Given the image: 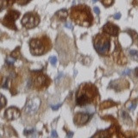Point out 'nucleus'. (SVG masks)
Here are the masks:
<instances>
[{
    "label": "nucleus",
    "mask_w": 138,
    "mask_h": 138,
    "mask_svg": "<svg viewBox=\"0 0 138 138\" xmlns=\"http://www.w3.org/2000/svg\"><path fill=\"white\" fill-rule=\"evenodd\" d=\"M97 96V90L93 85L85 84L81 85L76 94V104L85 106L90 104Z\"/></svg>",
    "instance_id": "obj_1"
},
{
    "label": "nucleus",
    "mask_w": 138,
    "mask_h": 138,
    "mask_svg": "<svg viewBox=\"0 0 138 138\" xmlns=\"http://www.w3.org/2000/svg\"><path fill=\"white\" fill-rule=\"evenodd\" d=\"M94 47L98 54H106L111 47L110 39L106 35H97L94 40Z\"/></svg>",
    "instance_id": "obj_2"
},
{
    "label": "nucleus",
    "mask_w": 138,
    "mask_h": 138,
    "mask_svg": "<svg viewBox=\"0 0 138 138\" xmlns=\"http://www.w3.org/2000/svg\"><path fill=\"white\" fill-rule=\"evenodd\" d=\"M30 52L34 55H41L46 52V46L41 39H31L29 42Z\"/></svg>",
    "instance_id": "obj_3"
},
{
    "label": "nucleus",
    "mask_w": 138,
    "mask_h": 138,
    "mask_svg": "<svg viewBox=\"0 0 138 138\" xmlns=\"http://www.w3.org/2000/svg\"><path fill=\"white\" fill-rule=\"evenodd\" d=\"M39 16L36 14L28 12L26 13L22 19V24L26 28H33L39 23Z\"/></svg>",
    "instance_id": "obj_4"
},
{
    "label": "nucleus",
    "mask_w": 138,
    "mask_h": 138,
    "mask_svg": "<svg viewBox=\"0 0 138 138\" xmlns=\"http://www.w3.org/2000/svg\"><path fill=\"white\" fill-rule=\"evenodd\" d=\"M40 104H41V99L39 97H33L29 99L25 106V112L28 115H33L39 109Z\"/></svg>",
    "instance_id": "obj_5"
},
{
    "label": "nucleus",
    "mask_w": 138,
    "mask_h": 138,
    "mask_svg": "<svg viewBox=\"0 0 138 138\" xmlns=\"http://www.w3.org/2000/svg\"><path fill=\"white\" fill-rule=\"evenodd\" d=\"M20 111L16 107H9L5 111V116L8 120H15L20 116Z\"/></svg>",
    "instance_id": "obj_6"
},
{
    "label": "nucleus",
    "mask_w": 138,
    "mask_h": 138,
    "mask_svg": "<svg viewBox=\"0 0 138 138\" xmlns=\"http://www.w3.org/2000/svg\"><path fill=\"white\" fill-rule=\"evenodd\" d=\"M90 120V115L87 113H78L74 116V123L77 125H84Z\"/></svg>",
    "instance_id": "obj_7"
},
{
    "label": "nucleus",
    "mask_w": 138,
    "mask_h": 138,
    "mask_svg": "<svg viewBox=\"0 0 138 138\" xmlns=\"http://www.w3.org/2000/svg\"><path fill=\"white\" fill-rule=\"evenodd\" d=\"M103 30H104V32L106 33V34L116 36V35H117V34H118L119 28H118L117 26H116L115 24H113V23H108L103 27Z\"/></svg>",
    "instance_id": "obj_8"
},
{
    "label": "nucleus",
    "mask_w": 138,
    "mask_h": 138,
    "mask_svg": "<svg viewBox=\"0 0 138 138\" xmlns=\"http://www.w3.org/2000/svg\"><path fill=\"white\" fill-rule=\"evenodd\" d=\"M19 16V12L16 11H11L7 14L5 16V19H7L8 22H14L16 19H17Z\"/></svg>",
    "instance_id": "obj_9"
},
{
    "label": "nucleus",
    "mask_w": 138,
    "mask_h": 138,
    "mask_svg": "<svg viewBox=\"0 0 138 138\" xmlns=\"http://www.w3.org/2000/svg\"><path fill=\"white\" fill-rule=\"evenodd\" d=\"M67 14H68V12L66 9H61V11H59L56 12V16H58L60 18L64 19L67 16Z\"/></svg>",
    "instance_id": "obj_10"
},
{
    "label": "nucleus",
    "mask_w": 138,
    "mask_h": 138,
    "mask_svg": "<svg viewBox=\"0 0 138 138\" xmlns=\"http://www.w3.org/2000/svg\"><path fill=\"white\" fill-rule=\"evenodd\" d=\"M35 82L38 85H42L43 83L46 82V78L43 75H38L36 77V80H35Z\"/></svg>",
    "instance_id": "obj_11"
},
{
    "label": "nucleus",
    "mask_w": 138,
    "mask_h": 138,
    "mask_svg": "<svg viewBox=\"0 0 138 138\" xmlns=\"http://www.w3.org/2000/svg\"><path fill=\"white\" fill-rule=\"evenodd\" d=\"M130 55L132 56L133 59H135V60H137L138 61V51L130 50Z\"/></svg>",
    "instance_id": "obj_12"
},
{
    "label": "nucleus",
    "mask_w": 138,
    "mask_h": 138,
    "mask_svg": "<svg viewBox=\"0 0 138 138\" xmlns=\"http://www.w3.org/2000/svg\"><path fill=\"white\" fill-rule=\"evenodd\" d=\"M15 61H16V59L12 58V57H11V56H9L8 58L6 59V63L8 64V65H14Z\"/></svg>",
    "instance_id": "obj_13"
},
{
    "label": "nucleus",
    "mask_w": 138,
    "mask_h": 138,
    "mask_svg": "<svg viewBox=\"0 0 138 138\" xmlns=\"http://www.w3.org/2000/svg\"><path fill=\"white\" fill-rule=\"evenodd\" d=\"M6 104V99L3 95H1L0 97V108H3V107Z\"/></svg>",
    "instance_id": "obj_14"
},
{
    "label": "nucleus",
    "mask_w": 138,
    "mask_h": 138,
    "mask_svg": "<svg viewBox=\"0 0 138 138\" xmlns=\"http://www.w3.org/2000/svg\"><path fill=\"white\" fill-rule=\"evenodd\" d=\"M49 61H50L51 65L54 66L56 65V63H57V58L55 56H52V57L49 58Z\"/></svg>",
    "instance_id": "obj_15"
},
{
    "label": "nucleus",
    "mask_w": 138,
    "mask_h": 138,
    "mask_svg": "<svg viewBox=\"0 0 138 138\" xmlns=\"http://www.w3.org/2000/svg\"><path fill=\"white\" fill-rule=\"evenodd\" d=\"M102 3H103L104 5L109 6V5H111V4H112L113 0H102Z\"/></svg>",
    "instance_id": "obj_16"
},
{
    "label": "nucleus",
    "mask_w": 138,
    "mask_h": 138,
    "mask_svg": "<svg viewBox=\"0 0 138 138\" xmlns=\"http://www.w3.org/2000/svg\"><path fill=\"white\" fill-rule=\"evenodd\" d=\"M35 130L33 129V130H24V135H29L30 134H34Z\"/></svg>",
    "instance_id": "obj_17"
},
{
    "label": "nucleus",
    "mask_w": 138,
    "mask_h": 138,
    "mask_svg": "<svg viewBox=\"0 0 138 138\" xmlns=\"http://www.w3.org/2000/svg\"><path fill=\"white\" fill-rule=\"evenodd\" d=\"M61 105H62V104L60 103V104H57V105H51V108L53 109L54 111H57V110H58V109L60 108V107H61Z\"/></svg>",
    "instance_id": "obj_18"
},
{
    "label": "nucleus",
    "mask_w": 138,
    "mask_h": 138,
    "mask_svg": "<svg viewBox=\"0 0 138 138\" xmlns=\"http://www.w3.org/2000/svg\"><path fill=\"white\" fill-rule=\"evenodd\" d=\"M65 26H66V28H70V29H73V24L71 23H66Z\"/></svg>",
    "instance_id": "obj_19"
},
{
    "label": "nucleus",
    "mask_w": 138,
    "mask_h": 138,
    "mask_svg": "<svg viewBox=\"0 0 138 138\" xmlns=\"http://www.w3.org/2000/svg\"><path fill=\"white\" fill-rule=\"evenodd\" d=\"M51 135H52V136H53V137H57V136H58V135H57V132H56V130H52Z\"/></svg>",
    "instance_id": "obj_20"
},
{
    "label": "nucleus",
    "mask_w": 138,
    "mask_h": 138,
    "mask_svg": "<svg viewBox=\"0 0 138 138\" xmlns=\"http://www.w3.org/2000/svg\"><path fill=\"white\" fill-rule=\"evenodd\" d=\"M94 11H95V13L97 14V15H98L99 13H100V9H99L98 7H94Z\"/></svg>",
    "instance_id": "obj_21"
},
{
    "label": "nucleus",
    "mask_w": 138,
    "mask_h": 138,
    "mask_svg": "<svg viewBox=\"0 0 138 138\" xmlns=\"http://www.w3.org/2000/svg\"><path fill=\"white\" fill-rule=\"evenodd\" d=\"M135 105H136L135 104H130V106L129 107V109H130V110H131V111H134L135 109Z\"/></svg>",
    "instance_id": "obj_22"
},
{
    "label": "nucleus",
    "mask_w": 138,
    "mask_h": 138,
    "mask_svg": "<svg viewBox=\"0 0 138 138\" xmlns=\"http://www.w3.org/2000/svg\"><path fill=\"white\" fill-rule=\"evenodd\" d=\"M120 17H121V14L120 13H116V14L114 15V18H115V19H120Z\"/></svg>",
    "instance_id": "obj_23"
},
{
    "label": "nucleus",
    "mask_w": 138,
    "mask_h": 138,
    "mask_svg": "<svg viewBox=\"0 0 138 138\" xmlns=\"http://www.w3.org/2000/svg\"><path fill=\"white\" fill-rule=\"evenodd\" d=\"M130 73V69H127V70H125L124 72H123L122 74L123 75H126V74H129Z\"/></svg>",
    "instance_id": "obj_24"
},
{
    "label": "nucleus",
    "mask_w": 138,
    "mask_h": 138,
    "mask_svg": "<svg viewBox=\"0 0 138 138\" xmlns=\"http://www.w3.org/2000/svg\"><path fill=\"white\" fill-rule=\"evenodd\" d=\"M62 75H63V73H59V76H58V77H57L56 80H58L59 78H61V76H62Z\"/></svg>",
    "instance_id": "obj_25"
},
{
    "label": "nucleus",
    "mask_w": 138,
    "mask_h": 138,
    "mask_svg": "<svg viewBox=\"0 0 138 138\" xmlns=\"http://www.w3.org/2000/svg\"><path fill=\"white\" fill-rule=\"evenodd\" d=\"M73 132L68 133V134H67V136H68V137H72V136H73Z\"/></svg>",
    "instance_id": "obj_26"
},
{
    "label": "nucleus",
    "mask_w": 138,
    "mask_h": 138,
    "mask_svg": "<svg viewBox=\"0 0 138 138\" xmlns=\"http://www.w3.org/2000/svg\"><path fill=\"white\" fill-rule=\"evenodd\" d=\"M135 73H136V75H137V77H138V67H136V68H135Z\"/></svg>",
    "instance_id": "obj_27"
},
{
    "label": "nucleus",
    "mask_w": 138,
    "mask_h": 138,
    "mask_svg": "<svg viewBox=\"0 0 138 138\" xmlns=\"http://www.w3.org/2000/svg\"><path fill=\"white\" fill-rule=\"evenodd\" d=\"M92 1H93V3H96V2L97 1V0H92Z\"/></svg>",
    "instance_id": "obj_28"
}]
</instances>
